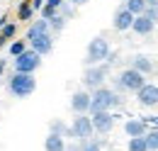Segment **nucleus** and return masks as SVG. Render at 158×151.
Listing matches in <instances>:
<instances>
[{
  "label": "nucleus",
  "instance_id": "nucleus-1",
  "mask_svg": "<svg viewBox=\"0 0 158 151\" xmlns=\"http://www.w3.org/2000/svg\"><path fill=\"white\" fill-rule=\"evenodd\" d=\"M24 41H27V46L34 49L39 56L51 54V49H54V37H51L49 22H46V19H34V22L29 24V29H27Z\"/></svg>",
  "mask_w": 158,
  "mask_h": 151
},
{
  "label": "nucleus",
  "instance_id": "nucleus-2",
  "mask_svg": "<svg viewBox=\"0 0 158 151\" xmlns=\"http://www.w3.org/2000/svg\"><path fill=\"white\" fill-rule=\"evenodd\" d=\"M117 105H122V97H119V93H114L112 88L100 85V88H95V90L90 93V112L112 110V107H117Z\"/></svg>",
  "mask_w": 158,
  "mask_h": 151
},
{
  "label": "nucleus",
  "instance_id": "nucleus-3",
  "mask_svg": "<svg viewBox=\"0 0 158 151\" xmlns=\"http://www.w3.org/2000/svg\"><path fill=\"white\" fill-rule=\"evenodd\" d=\"M7 90L12 93V97L24 100L37 90V78H34V73H12L10 83H7Z\"/></svg>",
  "mask_w": 158,
  "mask_h": 151
},
{
  "label": "nucleus",
  "instance_id": "nucleus-4",
  "mask_svg": "<svg viewBox=\"0 0 158 151\" xmlns=\"http://www.w3.org/2000/svg\"><path fill=\"white\" fill-rule=\"evenodd\" d=\"M105 61H110V41L105 37H93L88 44V51H85V63L95 66V63H105Z\"/></svg>",
  "mask_w": 158,
  "mask_h": 151
},
{
  "label": "nucleus",
  "instance_id": "nucleus-5",
  "mask_svg": "<svg viewBox=\"0 0 158 151\" xmlns=\"http://www.w3.org/2000/svg\"><path fill=\"white\" fill-rule=\"evenodd\" d=\"M107 76H110V66H107V63L88 66L85 73H83V85H85V90H95V88H100V85H105Z\"/></svg>",
  "mask_w": 158,
  "mask_h": 151
},
{
  "label": "nucleus",
  "instance_id": "nucleus-6",
  "mask_svg": "<svg viewBox=\"0 0 158 151\" xmlns=\"http://www.w3.org/2000/svg\"><path fill=\"white\" fill-rule=\"evenodd\" d=\"M41 66V56L34 49H24L20 56H15V73H34Z\"/></svg>",
  "mask_w": 158,
  "mask_h": 151
},
{
  "label": "nucleus",
  "instance_id": "nucleus-7",
  "mask_svg": "<svg viewBox=\"0 0 158 151\" xmlns=\"http://www.w3.org/2000/svg\"><path fill=\"white\" fill-rule=\"evenodd\" d=\"M146 83V76L143 73H139L136 68H124L122 73L117 76V88L119 90H129V93H136L139 88Z\"/></svg>",
  "mask_w": 158,
  "mask_h": 151
},
{
  "label": "nucleus",
  "instance_id": "nucleus-8",
  "mask_svg": "<svg viewBox=\"0 0 158 151\" xmlns=\"http://www.w3.org/2000/svg\"><path fill=\"white\" fill-rule=\"evenodd\" d=\"M93 134H95V129H93L90 117H88V114H76L73 122H71V136L78 139V141H85V139H90Z\"/></svg>",
  "mask_w": 158,
  "mask_h": 151
},
{
  "label": "nucleus",
  "instance_id": "nucleus-9",
  "mask_svg": "<svg viewBox=\"0 0 158 151\" xmlns=\"http://www.w3.org/2000/svg\"><path fill=\"white\" fill-rule=\"evenodd\" d=\"M90 122H93V129L98 134H110L112 127H114V114H112V110L90 112Z\"/></svg>",
  "mask_w": 158,
  "mask_h": 151
},
{
  "label": "nucleus",
  "instance_id": "nucleus-10",
  "mask_svg": "<svg viewBox=\"0 0 158 151\" xmlns=\"http://www.w3.org/2000/svg\"><path fill=\"white\" fill-rule=\"evenodd\" d=\"M136 100H139V105H143V107H158V85L146 80L136 90Z\"/></svg>",
  "mask_w": 158,
  "mask_h": 151
},
{
  "label": "nucleus",
  "instance_id": "nucleus-11",
  "mask_svg": "<svg viewBox=\"0 0 158 151\" xmlns=\"http://www.w3.org/2000/svg\"><path fill=\"white\" fill-rule=\"evenodd\" d=\"M71 110L76 114H88L90 112V93L88 90H76L71 95Z\"/></svg>",
  "mask_w": 158,
  "mask_h": 151
},
{
  "label": "nucleus",
  "instance_id": "nucleus-12",
  "mask_svg": "<svg viewBox=\"0 0 158 151\" xmlns=\"http://www.w3.org/2000/svg\"><path fill=\"white\" fill-rule=\"evenodd\" d=\"M134 17H136V15H131V12H129V10L122 5L117 12H114V17H112V27H114L117 32H129V29H131V22H134Z\"/></svg>",
  "mask_w": 158,
  "mask_h": 151
},
{
  "label": "nucleus",
  "instance_id": "nucleus-13",
  "mask_svg": "<svg viewBox=\"0 0 158 151\" xmlns=\"http://www.w3.org/2000/svg\"><path fill=\"white\" fill-rule=\"evenodd\" d=\"M131 32L139 34V37H148V34L156 32V22H151L146 15H136L134 22H131Z\"/></svg>",
  "mask_w": 158,
  "mask_h": 151
},
{
  "label": "nucleus",
  "instance_id": "nucleus-14",
  "mask_svg": "<svg viewBox=\"0 0 158 151\" xmlns=\"http://www.w3.org/2000/svg\"><path fill=\"white\" fill-rule=\"evenodd\" d=\"M124 132H127L129 139H131V136H143V134L148 132V124H146L143 119H127V122H124Z\"/></svg>",
  "mask_w": 158,
  "mask_h": 151
},
{
  "label": "nucleus",
  "instance_id": "nucleus-15",
  "mask_svg": "<svg viewBox=\"0 0 158 151\" xmlns=\"http://www.w3.org/2000/svg\"><path fill=\"white\" fill-rule=\"evenodd\" d=\"M131 68H136L139 73L148 76L151 71H153V61L148 56H143V54H136V56H131Z\"/></svg>",
  "mask_w": 158,
  "mask_h": 151
},
{
  "label": "nucleus",
  "instance_id": "nucleus-16",
  "mask_svg": "<svg viewBox=\"0 0 158 151\" xmlns=\"http://www.w3.org/2000/svg\"><path fill=\"white\" fill-rule=\"evenodd\" d=\"M66 149V141H63V136L59 134H46V139H44V151H63Z\"/></svg>",
  "mask_w": 158,
  "mask_h": 151
},
{
  "label": "nucleus",
  "instance_id": "nucleus-17",
  "mask_svg": "<svg viewBox=\"0 0 158 151\" xmlns=\"http://www.w3.org/2000/svg\"><path fill=\"white\" fill-rule=\"evenodd\" d=\"M32 17H34V7L29 5V0L20 2V7H17V19H22V22H29Z\"/></svg>",
  "mask_w": 158,
  "mask_h": 151
},
{
  "label": "nucleus",
  "instance_id": "nucleus-18",
  "mask_svg": "<svg viewBox=\"0 0 158 151\" xmlns=\"http://www.w3.org/2000/svg\"><path fill=\"white\" fill-rule=\"evenodd\" d=\"M49 132L59 134V136H71V127H68L66 122H61V119H54V122L49 124Z\"/></svg>",
  "mask_w": 158,
  "mask_h": 151
},
{
  "label": "nucleus",
  "instance_id": "nucleus-19",
  "mask_svg": "<svg viewBox=\"0 0 158 151\" xmlns=\"http://www.w3.org/2000/svg\"><path fill=\"white\" fill-rule=\"evenodd\" d=\"M143 141H146V149L148 151H158V129H148L143 134Z\"/></svg>",
  "mask_w": 158,
  "mask_h": 151
},
{
  "label": "nucleus",
  "instance_id": "nucleus-20",
  "mask_svg": "<svg viewBox=\"0 0 158 151\" xmlns=\"http://www.w3.org/2000/svg\"><path fill=\"white\" fill-rule=\"evenodd\" d=\"M124 7H127L131 15H141V12L146 10V0H127Z\"/></svg>",
  "mask_w": 158,
  "mask_h": 151
},
{
  "label": "nucleus",
  "instance_id": "nucleus-21",
  "mask_svg": "<svg viewBox=\"0 0 158 151\" xmlns=\"http://www.w3.org/2000/svg\"><path fill=\"white\" fill-rule=\"evenodd\" d=\"M15 32H17V24H15V22H5V24L0 27V39L7 41V39L15 37Z\"/></svg>",
  "mask_w": 158,
  "mask_h": 151
},
{
  "label": "nucleus",
  "instance_id": "nucleus-22",
  "mask_svg": "<svg viewBox=\"0 0 158 151\" xmlns=\"http://www.w3.org/2000/svg\"><path fill=\"white\" fill-rule=\"evenodd\" d=\"M46 22H49V29H54V32H61V29L66 27V17H63V15H59V12H56L54 17H49Z\"/></svg>",
  "mask_w": 158,
  "mask_h": 151
},
{
  "label": "nucleus",
  "instance_id": "nucleus-23",
  "mask_svg": "<svg viewBox=\"0 0 158 151\" xmlns=\"http://www.w3.org/2000/svg\"><path fill=\"white\" fill-rule=\"evenodd\" d=\"M80 151H102V141L100 139H85V141H80Z\"/></svg>",
  "mask_w": 158,
  "mask_h": 151
},
{
  "label": "nucleus",
  "instance_id": "nucleus-24",
  "mask_svg": "<svg viewBox=\"0 0 158 151\" xmlns=\"http://www.w3.org/2000/svg\"><path fill=\"white\" fill-rule=\"evenodd\" d=\"M127 151H148V149H146L143 136H131V139H129V144H127Z\"/></svg>",
  "mask_w": 158,
  "mask_h": 151
},
{
  "label": "nucleus",
  "instance_id": "nucleus-25",
  "mask_svg": "<svg viewBox=\"0 0 158 151\" xmlns=\"http://www.w3.org/2000/svg\"><path fill=\"white\" fill-rule=\"evenodd\" d=\"M24 49H27V41H24V39H15V41H12L10 46H7L10 56H20V54L24 51Z\"/></svg>",
  "mask_w": 158,
  "mask_h": 151
},
{
  "label": "nucleus",
  "instance_id": "nucleus-26",
  "mask_svg": "<svg viewBox=\"0 0 158 151\" xmlns=\"http://www.w3.org/2000/svg\"><path fill=\"white\" fill-rule=\"evenodd\" d=\"M141 15H146V17L151 19V22H156V24H158V7H146Z\"/></svg>",
  "mask_w": 158,
  "mask_h": 151
},
{
  "label": "nucleus",
  "instance_id": "nucleus-27",
  "mask_svg": "<svg viewBox=\"0 0 158 151\" xmlns=\"http://www.w3.org/2000/svg\"><path fill=\"white\" fill-rule=\"evenodd\" d=\"M44 5L51 7V10H61L63 7V0H44Z\"/></svg>",
  "mask_w": 158,
  "mask_h": 151
},
{
  "label": "nucleus",
  "instance_id": "nucleus-28",
  "mask_svg": "<svg viewBox=\"0 0 158 151\" xmlns=\"http://www.w3.org/2000/svg\"><path fill=\"white\" fill-rule=\"evenodd\" d=\"M29 5H32V7H34V12H37V10L44 7V0H29Z\"/></svg>",
  "mask_w": 158,
  "mask_h": 151
},
{
  "label": "nucleus",
  "instance_id": "nucleus-29",
  "mask_svg": "<svg viewBox=\"0 0 158 151\" xmlns=\"http://www.w3.org/2000/svg\"><path fill=\"white\" fill-rule=\"evenodd\" d=\"M63 151H80V144H66Z\"/></svg>",
  "mask_w": 158,
  "mask_h": 151
},
{
  "label": "nucleus",
  "instance_id": "nucleus-30",
  "mask_svg": "<svg viewBox=\"0 0 158 151\" xmlns=\"http://www.w3.org/2000/svg\"><path fill=\"white\" fill-rule=\"evenodd\" d=\"M146 7H158V0H146Z\"/></svg>",
  "mask_w": 158,
  "mask_h": 151
},
{
  "label": "nucleus",
  "instance_id": "nucleus-31",
  "mask_svg": "<svg viewBox=\"0 0 158 151\" xmlns=\"http://www.w3.org/2000/svg\"><path fill=\"white\" fill-rule=\"evenodd\" d=\"M71 5H83V2H88V0H68Z\"/></svg>",
  "mask_w": 158,
  "mask_h": 151
},
{
  "label": "nucleus",
  "instance_id": "nucleus-32",
  "mask_svg": "<svg viewBox=\"0 0 158 151\" xmlns=\"http://www.w3.org/2000/svg\"><path fill=\"white\" fill-rule=\"evenodd\" d=\"M2 71H5V61H0V76H2Z\"/></svg>",
  "mask_w": 158,
  "mask_h": 151
}]
</instances>
